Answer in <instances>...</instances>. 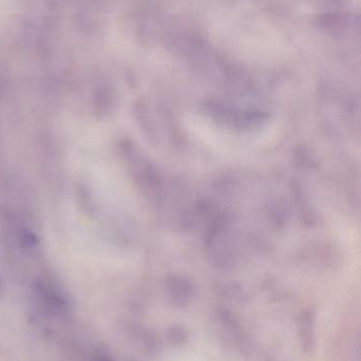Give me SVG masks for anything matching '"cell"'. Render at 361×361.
I'll return each instance as SVG.
<instances>
[{
  "label": "cell",
  "mask_w": 361,
  "mask_h": 361,
  "mask_svg": "<svg viewBox=\"0 0 361 361\" xmlns=\"http://www.w3.org/2000/svg\"><path fill=\"white\" fill-rule=\"evenodd\" d=\"M315 316L307 312L300 316L298 322L299 339L305 352H312L314 347V333H315Z\"/></svg>",
  "instance_id": "6da1fadb"
}]
</instances>
